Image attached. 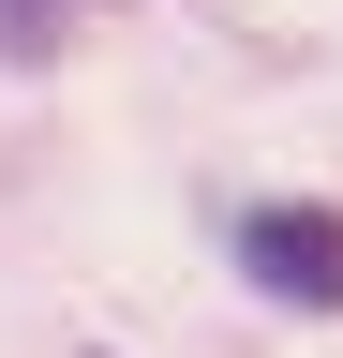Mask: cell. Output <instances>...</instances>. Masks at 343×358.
Masks as SVG:
<instances>
[{
	"label": "cell",
	"instance_id": "1",
	"mask_svg": "<svg viewBox=\"0 0 343 358\" xmlns=\"http://www.w3.org/2000/svg\"><path fill=\"white\" fill-rule=\"evenodd\" d=\"M224 254H239L254 299H284V313H343V209H314V194H254V209L224 224Z\"/></svg>",
	"mask_w": 343,
	"mask_h": 358
},
{
	"label": "cell",
	"instance_id": "2",
	"mask_svg": "<svg viewBox=\"0 0 343 358\" xmlns=\"http://www.w3.org/2000/svg\"><path fill=\"white\" fill-rule=\"evenodd\" d=\"M90 0H0V75H60V45Z\"/></svg>",
	"mask_w": 343,
	"mask_h": 358
}]
</instances>
